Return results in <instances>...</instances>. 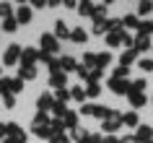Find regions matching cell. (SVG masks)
Segmentation results:
<instances>
[{
	"instance_id": "cell-1",
	"label": "cell",
	"mask_w": 153,
	"mask_h": 143,
	"mask_svg": "<svg viewBox=\"0 0 153 143\" xmlns=\"http://www.w3.org/2000/svg\"><path fill=\"white\" fill-rule=\"evenodd\" d=\"M101 122H104V133H114V130L122 125V112L112 109L109 115H106V120H101Z\"/></svg>"
},
{
	"instance_id": "cell-2",
	"label": "cell",
	"mask_w": 153,
	"mask_h": 143,
	"mask_svg": "<svg viewBox=\"0 0 153 143\" xmlns=\"http://www.w3.org/2000/svg\"><path fill=\"white\" fill-rule=\"evenodd\" d=\"M83 115H91V117H99V120H106V115H109V107H101V104H83Z\"/></svg>"
},
{
	"instance_id": "cell-3",
	"label": "cell",
	"mask_w": 153,
	"mask_h": 143,
	"mask_svg": "<svg viewBox=\"0 0 153 143\" xmlns=\"http://www.w3.org/2000/svg\"><path fill=\"white\" fill-rule=\"evenodd\" d=\"M109 88H112L114 94H120V96L132 94V83L130 81H120V78H109Z\"/></svg>"
},
{
	"instance_id": "cell-4",
	"label": "cell",
	"mask_w": 153,
	"mask_h": 143,
	"mask_svg": "<svg viewBox=\"0 0 153 143\" xmlns=\"http://www.w3.org/2000/svg\"><path fill=\"white\" fill-rule=\"evenodd\" d=\"M42 52H47V55H52V52H57L60 49V42L55 39V34H42Z\"/></svg>"
},
{
	"instance_id": "cell-5",
	"label": "cell",
	"mask_w": 153,
	"mask_h": 143,
	"mask_svg": "<svg viewBox=\"0 0 153 143\" xmlns=\"http://www.w3.org/2000/svg\"><path fill=\"white\" fill-rule=\"evenodd\" d=\"M21 49H24V47L10 44V47L5 49V55H3V65H16V63H18V57H21Z\"/></svg>"
},
{
	"instance_id": "cell-6",
	"label": "cell",
	"mask_w": 153,
	"mask_h": 143,
	"mask_svg": "<svg viewBox=\"0 0 153 143\" xmlns=\"http://www.w3.org/2000/svg\"><path fill=\"white\" fill-rule=\"evenodd\" d=\"M8 138L13 143H26V133L21 130V125H16V122H8Z\"/></svg>"
},
{
	"instance_id": "cell-7",
	"label": "cell",
	"mask_w": 153,
	"mask_h": 143,
	"mask_svg": "<svg viewBox=\"0 0 153 143\" xmlns=\"http://www.w3.org/2000/svg\"><path fill=\"white\" fill-rule=\"evenodd\" d=\"M135 141H137V143H151V141H153V127H151V125H137Z\"/></svg>"
},
{
	"instance_id": "cell-8",
	"label": "cell",
	"mask_w": 153,
	"mask_h": 143,
	"mask_svg": "<svg viewBox=\"0 0 153 143\" xmlns=\"http://www.w3.org/2000/svg\"><path fill=\"white\" fill-rule=\"evenodd\" d=\"M52 107H55V96L52 94H42L36 99V109L39 112H52Z\"/></svg>"
},
{
	"instance_id": "cell-9",
	"label": "cell",
	"mask_w": 153,
	"mask_h": 143,
	"mask_svg": "<svg viewBox=\"0 0 153 143\" xmlns=\"http://www.w3.org/2000/svg\"><path fill=\"white\" fill-rule=\"evenodd\" d=\"M132 49H135V52H145V49H151V37L137 34L135 39H132Z\"/></svg>"
},
{
	"instance_id": "cell-10",
	"label": "cell",
	"mask_w": 153,
	"mask_h": 143,
	"mask_svg": "<svg viewBox=\"0 0 153 143\" xmlns=\"http://www.w3.org/2000/svg\"><path fill=\"white\" fill-rule=\"evenodd\" d=\"M36 55H39L36 49L24 47V49H21V63H24V65H34V63H36Z\"/></svg>"
},
{
	"instance_id": "cell-11",
	"label": "cell",
	"mask_w": 153,
	"mask_h": 143,
	"mask_svg": "<svg viewBox=\"0 0 153 143\" xmlns=\"http://www.w3.org/2000/svg\"><path fill=\"white\" fill-rule=\"evenodd\" d=\"M127 99H130V104H132V107H145V102H148V96H145V91L143 94H140V91H132V94H127Z\"/></svg>"
},
{
	"instance_id": "cell-12",
	"label": "cell",
	"mask_w": 153,
	"mask_h": 143,
	"mask_svg": "<svg viewBox=\"0 0 153 143\" xmlns=\"http://www.w3.org/2000/svg\"><path fill=\"white\" fill-rule=\"evenodd\" d=\"M65 37H70V26L65 24V21H57L55 24V39L60 42V39H65Z\"/></svg>"
},
{
	"instance_id": "cell-13",
	"label": "cell",
	"mask_w": 153,
	"mask_h": 143,
	"mask_svg": "<svg viewBox=\"0 0 153 143\" xmlns=\"http://www.w3.org/2000/svg\"><path fill=\"white\" fill-rule=\"evenodd\" d=\"M18 78H21V81H31V78H36V68H34V65H21Z\"/></svg>"
},
{
	"instance_id": "cell-14",
	"label": "cell",
	"mask_w": 153,
	"mask_h": 143,
	"mask_svg": "<svg viewBox=\"0 0 153 143\" xmlns=\"http://www.w3.org/2000/svg\"><path fill=\"white\" fill-rule=\"evenodd\" d=\"M62 125L65 127H70V130H75V127H78V112H65V117H62Z\"/></svg>"
},
{
	"instance_id": "cell-15",
	"label": "cell",
	"mask_w": 153,
	"mask_h": 143,
	"mask_svg": "<svg viewBox=\"0 0 153 143\" xmlns=\"http://www.w3.org/2000/svg\"><path fill=\"white\" fill-rule=\"evenodd\" d=\"M18 21V24H29L31 21V8H26V5H21V8L16 10V16H13Z\"/></svg>"
},
{
	"instance_id": "cell-16",
	"label": "cell",
	"mask_w": 153,
	"mask_h": 143,
	"mask_svg": "<svg viewBox=\"0 0 153 143\" xmlns=\"http://www.w3.org/2000/svg\"><path fill=\"white\" fill-rule=\"evenodd\" d=\"M65 83H68L65 73H52V76H49V86L52 88H65Z\"/></svg>"
},
{
	"instance_id": "cell-17",
	"label": "cell",
	"mask_w": 153,
	"mask_h": 143,
	"mask_svg": "<svg viewBox=\"0 0 153 143\" xmlns=\"http://www.w3.org/2000/svg\"><path fill=\"white\" fill-rule=\"evenodd\" d=\"M135 57H137L135 49H125V52H122V57H120V65H122V68H127L130 63H135Z\"/></svg>"
},
{
	"instance_id": "cell-18",
	"label": "cell",
	"mask_w": 153,
	"mask_h": 143,
	"mask_svg": "<svg viewBox=\"0 0 153 143\" xmlns=\"http://www.w3.org/2000/svg\"><path fill=\"white\" fill-rule=\"evenodd\" d=\"M70 39L75 42V44H86V39H88V34L83 31V29H73V31H70Z\"/></svg>"
},
{
	"instance_id": "cell-19",
	"label": "cell",
	"mask_w": 153,
	"mask_h": 143,
	"mask_svg": "<svg viewBox=\"0 0 153 143\" xmlns=\"http://www.w3.org/2000/svg\"><path fill=\"white\" fill-rule=\"evenodd\" d=\"M109 63H112V55H109V52H99V55H96V68H99V70H104Z\"/></svg>"
},
{
	"instance_id": "cell-20",
	"label": "cell",
	"mask_w": 153,
	"mask_h": 143,
	"mask_svg": "<svg viewBox=\"0 0 153 143\" xmlns=\"http://www.w3.org/2000/svg\"><path fill=\"white\" fill-rule=\"evenodd\" d=\"M31 133H36L39 138H52V130H49V125H31Z\"/></svg>"
},
{
	"instance_id": "cell-21",
	"label": "cell",
	"mask_w": 153,
	"mask_h": 143,
	"mask_svg": "<svg viewBox=\"0 0 153 143\" xmlns=\"http://www.w3.org/2000/svg\"><path fill=\"white\" fill-rule=\"evenodd\" d=\"M78 13L81 16H94L96 13V3H81L78 5Z\"/></svg>"
},
{
	"instance_id": "cell-22",
	"label": "cell",
	"mask_w": 153,
	"mask_h": 143,
	"mask_svg": "<svg viewBox=\"0 0 153 143\" xmlns=\"http://www.w3.org/2000/svg\"><path fill=\"white\" fill-rule=\"evenodd\" d=\"M122 125H127V127H137L140 122H137V115L135 112H127V115H122Z\"/></svg>"
},
{
	"instance_id": "cell-23",
	"label": "cell",
	"mask_w": 153,
	"mask_h": 143,
	"mask_svg": "<svg viewBox=\"0 0 153 143\" xmlns=\"http://www.w3.org/2000/svg\"><path fill=\"white\" fill-rule=\"evenodd\" d=\"M68 99H70V88H57L55 91V102L57 104H65Z\"/></svg>"
},
{
	"instance_id": "cell-24",
	"label": "cell",
	"mask_w": 153,
	"mask_h": 143,
	"mask_svg": "<svg viewBox=\"0 0 153 143\" xmlns=\"http://www.w3.org/2000/svg\"><path fill=\"white\" fill-rule=\"evenodd\" d=\"M70 99H75V102H86V91H83V86H73L70 88Z\"/></svg>"
},
{
	"instance_id": "cell-25",
	"label": "cell",
	"mask_w": 153,
	"mask_h": 143,
	"mask_svg": "<svg viewBox=\"0 0 153 143\" xmlns=\"http://www.w3.org/2000/svg\"><path fill=\"white\" fill-rule=\"evenodd\" d=\"M125 31V29H122ZM122 31H112L109 37H106V44L109 47H117V44H122Z\"/></svg>"
},
{
	"instance_id": "cell-26",
	"label": "cell",
	"mask_w": 153,
	"mask_h": 143,
	"mask_svg": "<svg viewBox=\"0 0 153 143\" xmlns=\"http://www.w3.org/2000/svg\"><path fill=\"white\" fill-rule=\"evenodd\" d=\"M99 94H101V86L99 83H88L86 86V99H96Z\"/></svg>"
},
{
	"instance_id": "cell-27",
	"label": "cell",
	"mask_w": 153,
	"mask_h": 143,
	"mask_svg": "<svg viewBox=\"0 0 153 143\" xmlns=\"http://www.w3.org/2000/svg\"><path fill=\"white\" fill-rule=\"evenodd\" d=\"M153 10V3L151 0H143V3H137V16H148Z\"/></svg>"
},
{
	"instance_id": "cell-28",
	"label": "cell",
	"mask_w": 153,
	"mask_h": 143,
	"mask_svg": "<svg viewBox=\"0 0 153 143\" xmlns=\"http://www.w3.org/2000/svg\"><path fill=\"white\" fill-rule=\"evenodd\" d=\"M137 68H140L143 73H151L153 70V60L151 57H140V60H137Z\"/></svg>"
},
{
	"instance_id": "cell-29",
	"label": "cell",
	"mask_w": 153,
	"mask_h": 143,
	"mask_svg": "<svg viewBox=\"0 0 153 143\" xmlns=\"http://www.w3.org/2000/svg\"><path fill=\"white\" fill-rule=\"evenodd\" d=\"M60 68H62V73H65V70H73V68H75V60H73L70 55L60 57Z\"/></svg>"
},
{
	"instance_id": "cell-30",
	"label": "cell",
	"mask_w": 153,
	"mask_h": 143,
	"mask_svg": "<svg viewBox=\"0 0 153 143\" xmlns=\"http://www.w3.org/2000/svg\"><path fill=\"white\" fill-rule=\"evenodd\" d=\"M52 117H49L47 112H36V117H34V125H49Z\"/></svg>"
},
{
	"instance_id": "cell-31",
	"label": "cell",
	"mask_w": 153,
	"mask_h": 143,
	"mask_svg": "<svg viewBox=\"0 0 153 143\" xmlns=\"http://www.w3.org/2000/svg\"><path fill=\"white\" fill-rule=\"evenodd\" d=\"M94 34H106V21L104 18H94Z\"/></svg>"
},
{
	"instance_id": "cell-32",
	"label": "cell",
	"mask_w": 153,
	"mask_h": 143,
	"mask_svg": "<svg viewBox=\"0 0 153 143\" xmlns=\"http://www.w3.org/2000/svg\"><path fill=\"white\" fill-rule=\"evenodd\" d=\"M16 29H18V21H16L13 16L3 21V31H16Z\"/></svg>"
},
{
	"instance_id": "cell-33",
	"label": "cell",
	"mask_w": 153,
	"mask_h": 143,
	"mask_svg": "<svg viewBox=\"0 0 153 143\" xmlns=\"http://www.w3.org/2000/svg\"><path fill=\"white\" fill-rule=\"evenodd\" d=\"M24 91V81L21 78H10V94H21Z\"/></svg>"
},
{
	"instance_id": "cell-34",
	"label": "cell",
	"mask_w": 153,
	"mask_h": 143,
	"mask_svg": "<svg viewBox=\"0 0 153 143\" xmlns=\"http://www.w3.org/2000/svg\"><path fill=\"white\" fill-rule=\"evenodd\" d=\"M127 76H130V70H127V68H122V65H120V68H114V73H112V78H120V81H127Z\"/></svg>"
},
{
	"instance_id": "cell-35",
	"label": "cell",
	"mask_w": 153,
	"mask_h": 143,
	"mask_svg": "<svg viewBox=\"0 0 153 143\" xmlns=\"http://www.w3.org/2000/svg\"><path fill=\"white\" fill-rule=\"evenodd\" d=\"M120 21H122V26H130V29H137V24H140L137 16H125V18H120Z\"/></svg>"
},
{
	"instance_id": "cell-36",
	"label": "cell",
	"mask_w": 153,
	"mask_h": 143,
	"mask_svg": "<svg viewBox=\"0 0 153 143\" xmlns=\"http://www.w3.org/2000/svg\"><path fill=\"white\" fill-rule=\"evenodd\" d=\"M49 143H73V141H70L65 133H55L52 138H49Z\"/></svg>"
},
{
	"instance_id": "cell-37",
	"label": "cell",
	"mask_w": 153,
	"mask_h": 143,
	"mask_svg": "<svg viewBox=\"0 0 153 143\" xmlns=\"http://www.w3.org/2000/svg\"><path fill=\"white\" fill-rule=\"evenodd\" d=\"M86 135H88V130H83V127H75V130H73V138H70V141H78V143H81Z\"/></svg>"
},
{
	"instance_id": "cell-38",
	"label": "cell",
	"mask_w": 153,
	"mask_h": 143,
	"mask_svg": "<svg viewBox=\"0 0 153 143\" xmlns=\"http://www.w3.org/2000/svg\"><path fill=\"white\" fill-rule=\"evenodd\" d=\"M83 63H86V68H96V55L94 52H86L83 55Z\"/></svg>"
},
{
	"instance_id": "cell-39",
	"label": "cell",
	"mask_w": 153,
	"mask_h": 143,
	"mask_svg": "<svg viewBox=\"0 0 153 143\" xmlns=\"http://www.w3.org/2000/svg\"><path fill=\"white\" fill-rule=\"evenodd\" d=\"M10 94V78H0V96Z\"/></svg>"
},
{
	"instance_id": "cell-40",
	"label": "cell",
	"mask_w": 153,
	"mask_h": 143,
	"mask_svg": "<svg viewBox=\"0 0 153 143\" xmlns=\"http://www.w3.org/2000/svg\"><path fill=\"white\" fill-rule=\"evenodd\" d=\"M148 86V81L145 78H137V81H132V91H140V94H143V88Z\"/></svg>"
},
{
	"instance_id": "cell-41",
	"label": "cell",
	"mask_w": 153,
	"mask_h": 143,
	"mask_svg": "<svg viewBox=\"0 0 153 143\" xmlns=\"http://www.w3.org/2000/svg\"><path fill=\"white\" fill-rule=\"evenodd\" d=\"M101 141H104L101 135H96V133H88V135H86V138H83L81 143H101Z\"/></svg>"
},
{
	"instance_id": "cell-42",
	"label": "cell",
	"mask_w": 153,
	"mask_h": 143,
	"mask_svg": "<svg viewBox=\"0 0 153 143\" xmlns=\"http://www.w3.org/2000/svg\"><path fill=\"white\" fill-rule=\"evenodd\" d=\"M10 13H13V8H10L8 3H0V16H3V18H10Z\"/></svg>"
},
{
	"instance_id": "cell-43",
	"label": "cell",
	"mask_w": 153,
	"mask_h": 143,
	"mask_svg": "<svg viewBox=\"0 0 153 143\" xmlns=\"http://www.w3.org/2000/svg\"><path fill=\"white\" fill-rule=\"evenodd\" d=\"M3 104H5L8 109H13V107H16V96H13V94H5V96H3Z\"/></svg>"
},
{
	"instance_id": "cell-44",
	"label": "cell",
	"mask_w": 153,
	"mask_h": 143,
	"mask_svg": "<svg viewBox=\"0 0 153 143\" xmlns=\"http://www.w3.org/2000/svg\"><path fill=\"white\" fill-rule=\"evenodd\" d=\"M5 138H8V125L0 122V141H5Z\"/></svg>"
},
{
	"instance_id": "cell-45",
	"label": "cell",
	"mask_w": 153,
	"mask_h": 143,
	"mask_svg": "<svg viewBox=\"0 0 153 143\" xmlns=\"http://www.w3.org/2000/svg\"><path fill=\"white\" fill-rule=\"evenodd\" d=\"M120 143H137L135 135H125V138H120Z\"/></svg>"
},
{
	"instance_id": "cell-46",
	"label": "cell",
	"mask_w": 153,
	"mask_h": 143,
	"mask_svg": "<svg viewBox=\"0 0 153 143\" xmlns=\"http://www.w3.org/2000/svg\"><path fill=\"white\" fill-rule=\"evenodd\" d=\"M101 143H120V138H114V135H104V141Z\"/></svg>"
},
{
	"instance_id": "cell-47",
	"label": "cell",
	"mask_w": 153,
	"mask_h": 143,
	"mask_svg": "<svg viewBox=\"0 0 153 143\" xmlns=\"http://www.w3.org/2000/svg\"><path fill=\"white\" fill-rule=\"evenodd\" d=\"M151 31H153V21H151Z\"/></svg>"
},
{
	"instance_id": "cell-48",
	"label": "cell",
	"mask_w": 153,
	"mask_h": 143,
	"mask_svg": "<svg viewBox=\"0 0 153 143\" xmlns=\"http://www.w3.org/2000/svg\"><path fill=\"white\" fill-rule=\"evenodd\" d=\"M0 76H3V70H0Z\"/></svg>"
},
{
	"instance_id": "cell-49",
	"label": "cell",
	"mask_w": 153,
	"mask_h": 143,
	"mask_svg": "<svg viewBox=\"0 0 153 143\" xmlns=\"http://www.w3.org/2000/svg\"><path fill=\"white\" fill-rule=\"evenodd\" d=\"M151 143H153V141H151Z\"/></svg>"
},
{
	"instance_id": "cell-50",
	"label": "cell",
	"mask_w": 153,
	"mask_h": 143,
	"mask_svg": "<svg viewBox=\"0 0 153 143\" xmlns=\"http://www.w3.org/2000/svg\"><path fill=\"white\" fill-rule=\"evenodd\" d=\"M151 49H153V47H151Z\"/></svg>"
}]
</instances>
